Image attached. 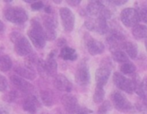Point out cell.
<instances>
[{
    "label": "cell",
    "mask_w": 147,
    "mask_h": 114,
    "mask_svg": "<svg viewBox=\"0 0 147 114\" xmlns=\"http://www.w3.org/2000/svg\"><path fill=\"white\" fill-rule=\"evenodd\" d=\"M8 88V82L3 76L0 75V92H4Z\"/></svg>",
    "instance_id": "29"
},
{
    "label": "cell",
    "mask_w": 147,
    "mask_h": 114,
    "mask_svg": "<svg viewBox=\"0 0 147 114\" xmlns=\"http://www.w3.org/2000/svg\"><path fill=\"white\" fill-rule=\"evenodd\" d=\"M28 37L32 41L33 45L38 48L42 49L46 46V37L45 33L42 27V25L38 21L33 20L32 21V28L28 32Z\"/></svg>",
    "instance_id": "1"
},
{
    "label": "cell",
    "mask_w": 147,
    "mask_h": 114,
    "mask_svg": "<svg viewBox=\"0 0 147 114\" xmlns=\"http://www.w3.org/2000/svg\"><path fill=\"white\" fill-rule=\"evenodd\" d=\"M11 40L15 43V51L19 56H27L32 52V46L30 42L18 33L11 34Z\"/></svg>",
    "instance_id": "2"
},
{
    "label": "cell",
    "mask_w": 147,
    "mask_h": 114,
    "mask_svg": "<svg viewBox=\"0 0 147 114\" xmlns=\"http://www.w3.org/2000/svg\"><path fill=\"white\" fill-rule=\"evenodd\" d=\"M136 66L132 63H126L121 66V71L123 74H132L135 71Z\"/></svg>",
    "instance_id": "27"
},
{
    "label": "cell",
    "mask_w": 147,
    "mask_h": 114,
    "mask_svg": "<svg viewBox=\"0 0 147 114\" xmlns=\"http://www.w3.org/2000/svg\"><path fill=\"white\" fill-rule=\"evenodd\" d=\"M89 113V112L88 111H86V110H80L78 113L77 114H88Z\"/></svg>",
    "instance_id": "35"
},
{
    "label": "cell",
    "mask_w": 147,
    "mask_h": 114,
    "mask_svg": "<svg viewBox=\"0 0 147 114\" xmlns=\"http://www.w3.org/2000/svg\"><path fill=\"white\" fill-rule=\"evenodd\" d=\"M59 14L62 20L64 30L67 33L71 32L73 30L75 23V16L73 12L68 8H61L59 9Z\"/></svg>",
    "instance_id": "7"
},
{
    "label": "cell",
    "mask_w": 147,
    "mask_h": 114,
    "mask_svg": "<svg viewBox=\"0 0 147 114\" xmlns=\"http://www.w3.org/2000/svg\"><path fill=\"white\" fill-rule=\"evenodd\" d=\"M110 76V70L107 67H100L96 71V82L98 86L103 87Z\"/></svg>",
    "instance_id": "14"
},
{
    "label": "cell",
    "mask_w": 147,
    "mask_h": 114,
    "mask_svg": "<svg viewBox=\"0 0 147 114\" xmlns=\"http://www.w3.org/2000/svg\"><path fill=\"white\" fill-rule=\"evenodd\" d=\"M54 86L57 89L60 91L71 92L72 89V85L70 81L64 75H57L54 80Z\"/></svg>",
    "instance_id": "13"
},
{
    "label": "cell",
    "mask_w": 147,
    "mask_h": 114,
    "mask_svg": "<svg viewBox=\"0 0 147 114\" xmlns=\"http://www.w3.org/2000/svg\"><path fill=\"white\" fill-rule=\"evenodd\" d=\"M113 58L116 62L121 63V64H126V63L129 62V58H128L127 55L124 52L120 51V50H117V51L114 52Z\"/></svg>",
    "instance_id": "24"
},
{
    "label": "cell",
    "mask_w": 147,
    "mask_h": 114,
    "mask_svg": "<svg viewBox=\"0 0 147 114\" xmlns=\"http://www.w3.org/2000/svg\"><path fill=\"white\" fill-rule=\"evenodd\" d=\"M104 95H105V92H104L103 87L97 85L95 90V94H94V101L96 103H101L103 101Z\"/></svg>",
    "instance_id": "25"
},
{
    "label": "cell",
    "mask_w": 147,
    "mask_h": 114,
    "mask_svg": "<svg viewBox=\"0 0 147 114\" xmlns=\"http://www.w3.org/2000/svg\"><path fill=\"white\" fill-rule=\"evenodd\" d=\"M87 49L91 55L95 56L102 53L104 52L105 46L101 41L95 39H90L87 43Z\"/></svg>",
    "instance_id": "15"
},
{
    "label": "cell",
    "mask_w": 147,
    "mask_h": 114,
    "mask_svg": "<svg viewBox=\"0 0 147 114\" xmlns=\"http://www.w3.org/2000/svg\"><path fill=\"white\" fill-rule=\"evenodd\" d=\"M75 80L76 82L81 86H85L89 83L90 82V72L87 65L85 64H81L75 75Z\"/></svg>",
    "instance_id": "10"
},
{
    "label": "cell",
    "mask_w": 147,
    "mask_h": 114,
    "mask_svg": "<svg viewBox=\"0 0 147 114\" xmlns=\"http://www.w3.org/2000/svg\"><path fill=\"white\" fill-rule=\"evenodd\" d=\"M123 49L126 51V54L127 55V57L131 58H135L138 55V47L136 46V44L133 43V42H125L122 45Z\"/></svg>",
    "instance_id": "20"
},
{
    "label": "cell",
    "mask_w": 147,
    "mask_h": 114,
    "mask_svg": "<svg viewBox=\"0 0 147 114\" xmlns=\"http://www.w3.org/2000/svg\"><path fill=\"white\" fill-rule=\"evenodd\" d=\"M10 80H11L12 83L18 89L22 90V92L28 93V92H31L34 89V87L30 82H28L27 81H25L23 78L20 77L19 76H16V75L11 76Z\"/></svg>",
    "instance_id": "11"
},
{
    "label": "cell",
    "mask_w": 147,
    "mask_h": 114,
    "mask_svg": "<svg viewBox=\"0 0 147 114\" xmlns=\"http://www.w3.org/2000/svg\"><path fill=\"white\" fill-rule=\"evenodd\" d=\"M15 71L17 75L21 76L22 78H26L28 80H34L35 78V73L33 71L32 69H29L28 67H22V66H16L15 68Z\"/></svg>",
    "instance_id": "19"
},
{
    "label": "cell",
    "mask_w": 147,
    "mask_h": 114,
    "mask_svg": "<svg viewBox=\"0 0 147 114\" xmlns=\"http://www.w3.org/2000/svg\"><path fill=\"white\" fill-rule=\"evenodd\" d=\"M0 114H3V112H2L1 110H0Z\"/></svg>",
    "instance_id": "36"
},
{
    "label": "cell",
    "mask_w": 147,
    "mask_h": 114,
    "mask_svg": "<svg viewBox=\"0 0 147 114\" xmlns=\"http://www.w3.org/2000/svg\"><path fill=\"white\" fill-rule=\"evenodd\" d=\"M111 100L114 107L119 111L129 112L133 109V107L130 104V102L125 98V96L122 94H121L118 91H115L111 95Z\"/></svg>",
    "instance_id": "6"
},
{
    "label": "cell",
    "mask_w": 147,
    "mask_h": 114,
    "mask_svg": "<svg viewBox=\"0 0 147 114\" xmlns=\"http://www.w3.org/2000/svg\"><path fill=\"white\" fill-rule=\"evenodd\" d=\"M37 107H39V101L34 96H29L25 99L22 104L23 109L30 113H34L37 110Z\"/></svg>",
    "instance_id": "18"
},
{
    "label": "cell",
    "mask_w": 147,
    "mask_h": 114,
    "mask_svg": "<svg viewBox=\"0 0 147 114\" xmlns=\"http://www.w3.org/2000/svg\"><path fill=\"white\" fill-rule=\"evenodd\" d=\"M40 97H41L42 101H43L45 106L51 107L53 105V96H52L51 93H49L48 91H41L40 92Z\"/></svg>",
    "instance_id": "26"
},
{
    "label": "cell",
    "mask_w": 147,
    "mask_h": 114,
    "mask_svg": "<svg viewBox=\"0 0 147 114\" xmlns=\"http://www.w3.org/2000/svg\"><path fill=\"white\" fill-rule=\"evenodd\" d=\"M12 67V62L9 56L3 55L0 57V70L3 72H6L9 70Z\"/></svg>",
    "instance_id": "23"
},
{
    "label": "cell",
    "mask_w": 147,
    "mask_h": 114,
    "mask_svg": "<svg viewBox=\"0 0 147 114\" xmlns=\"http://www.w3.org/2000/svg\"><path fill=\"white\" fill-rule=\"evenodd\" d=\"M112 108V105L109 101H105L104 103H102V105L99 107V113H106L107 112H109L110 109Z\"/></svg>",
    "instance_id": "28"
},
{
    "label": "cell",
    "mask_w": 147,
    "mask_h": 114,
    "mask_svg": "<svg viewBox=\"0 0 147 114\" xmlns=\"http://www.w3.org/2000/svg\"><path fill=\"white\" fill-rule=\"evenodd\" d=\"M56 21L51 15H46L43 21V30L46 40H54L56 37Z\"/></svg>",
    "instance_id": "9"
},
{
    "label": "cell",
    "mask_w": 147,
    "mask_h": 114,
    "mask_svg": "<svg viewBox=\"0 0 147 114\" xmlns=\"http://www.w3.org/2000/svg\"><path fill=\"white\" fill-rule=\"evenodd\" d=\"M127 3V1H112L111 2V3H113V4H115V5H122V4H124V3Z\"/></svg>",
    "instance_id": "32"
},
{
    "label": "cell",
    "mask_w": 147,
    "mask_h": 114,
    "mask_svg": "<svg viewBox=\"0 0 147 114\" xmlns=\"http://www.w3.org/2000/svg\"><path fill=\"white\" fill-rule=\"evenodd\" d=\"M60 56L62 57L63 59L65 60H70V61H74L78 58V54L76 51L73 48L65 46L63 47L60 52Z\"/></svg>",
    "instance_id": "21"
},
{
    "label": "cell",
    "mask_w": 147,
    "mask_h": 114,
    "mask_svg": "<svg viewBox=\"0 0 147 114\" xmlns=\"http://www.w3.org/2000/svg\"><path fill=\"white\" fill-rule=\"evenodd\" d=\"M114 82L115 86L119 89H121L128 94H133L134 89H135V82H134L132 80L126 78L124 76L121 74L115 72L113 76Z\"/></svg>",
    "instance_id": "4"
},
{
    "label": "cell",
    "mask_w": 147,
    "mask_h": 114,
    "mask_svg": "<svg viewBox=\"0 0 147 114\" xmlns=\"http://www.w3.org/2000/svg\"><path fill=\"white\" fill-rule=\"evenodd\" d=\"M44 7V4L42 2L40 1H38V2H34L31 4V8L33 10H40L42 8Z\"/></svg>",
    "instance_id": "31"
},
{
    "label": "cell",
    "mask_w": 147,
    "mask_h": 114,
    "mask_svg": "<svg viewBox=\"0 0 147 114\" xmlns=\"http://www.w3.org/2000/svg\"><path fill=\"white\" fill-rule=\"evenodd\" d=\"M61 102L68 113H73L78 111V101L73 95H63V97L61 98Z\"/></svg>",
    "instance_id": "12"
},
{
    "label": "cell",
    "mask_w": 147,
    "mask_h": 114,
    "mask_svg": "<svg viewBox=\"0 0 147 114\" xmlns=\"http://www.w3.org/2000/svg\"><path fill=\"white\" fill-rule=\"evenodd\" d=\"M67 3L71 5H73V6H77L80 3V1H67Z\"/></svg>",
    "instance_id": "33"
},
{
    "label": "cell",
    "mask_w": 147,
    "mask_h": 114,
    "mask_svg": "<svg viewBox=\"0 0 147 114\" xmlns=\"http://www.w3.org/2000/svg\"><path fill=\"white\" fill-rule=\"evenodd\" d=\"M85 27L91 31L97 32L101 34H104L107 33L108 30V25H107V20L103 17L98 16L95 20H88L85 21Z\"/></svg>",
    "instance_id": "8"
},
{
    "label": "cell",
    "mask_w": 147,
    "mask_h": 114,
    "mask_svg": "<svg viewBox=\"0 0 147 114\" xmlns=\"http://www.w3.org/2000/svg\"><path fill=\"white\" fill-rule=\"evenodd\" d=\"M3 30H4V25H3V23L0 21V33H2Z\"/></svg>",
    "instance_id": "34"
},
{
    "label": "cell",
    "mask_w": 147,
    "mask_h": 114,
    "mask_svg": "<svg viewBox=\"0 0 147 114\" xmlns=\"http://www.w3.org/2000/svg\"><path fill=\"white\" fill-rule=\"evenodd\" d=\"M133 35L137 40H142L146 37L147 28L145 25L142 24H137L134 27H133Z\"/></svg>",
    "instance_id": "22"
},
{
    "label": "cell",
    "mask_w": 147,
    "mask_h": 114,
    "mask_svg": "<svg viewBox=\"0 0 147 114\" xmlns=\"http://www.w3.org/2000/svg\"><path fill=\"white\" fill-rule=\"evenodd\" d=\"M4 16L9 21L16 24L24 23L28 18L27 12L20 7L8 8L4 11Z\"/></svg>",
    "instance_id": "3"
},
{
    "label": "cell",
    "mask_w": 147,
    "mask_h": 114,
    "mask_svg": "<svg viewBox=\"0 0 147 114\" xmlns=\"http://www.w3.org/2000/svg\"><path fill=\"white\" fill-rule=\"evenodd\" d=\"M45 66H46V73L47 75H49L50 76H57V63L53 52L49 54L47 61L45 62Z\"/></svg>",
    "instance_id": "17"
},
{
    "label": "cell",
    "mask_w": 147,
    "mask_h": 114,
    "mask_svg": "<svg viewBox=\"0 0 147 114\" xmlns=\"http://www.w3.org/2000/svg\"><path fill=\"white\" fill-rule=\"evenodd\" d=\"M138 11V10H137ZM139 14V18L140 21H142L143 22H146L147 20V11L146 9H141L140 10L138 11Z\"/></svg>",
    "instance_id": "30"
},
{
    "label": "cell",
    "mask_w": 147,
    "mask_h": 114,
    "mask_svg": "<svg viewBox=\"0 0 147 114\" xmlns=\"http://www.w3.org/2000/svg\"><path fill=\"white\" fill-rule=\"evenodd\" d=\"M104 9L105 6L99 1H91L87 5V11L92 16H100Z\"/></svg>",
    "instance_id": "16"
},
{
    "label": "cell",
    "mask_w": 147,
    "mask_h": 114,
    "mask_svg": "<svg viewBox=\"0 0 147 114\" xmlns=\"http://www.w3.org/2000/svg\"><path fill=\"white\" fill-rule=\"evenodd\" d=\"M121 20L126 27H133L140 21L138 11L132 8L124 9L121 13Z\"/></svg>",
    "instance_id": "5"
}]
</instances>
